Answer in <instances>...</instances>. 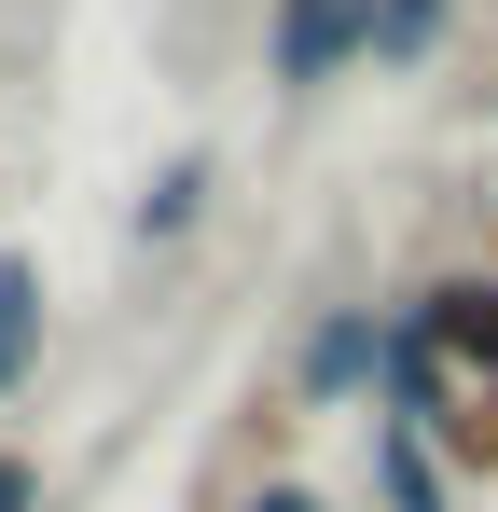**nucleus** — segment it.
<instances>
[{
    "label": "nucleus",
    "instance_id": "nucleus-1",
    "mask_svg": "<svg viewBox=\"0 0 498 512\" xmlns=\"http://www.w3.org/2000/svg\"><path fill=\"white\" fill-rule=\"evenodd\" d=\"M346 42H374V0H291V84H319Z\"/></svg>",
    "mask_w": 498,
    "mask_h": 512
},
{
    "label": "nucleus",
    "instance_id": "nucleus-2",
    "mask_svg": "<svg viewBox=\"0 0 498 512\" xmlns=\"http://www.w3.org/2000/svg\"><path fill=\"white\" fill-rule=\"evenodd\" d=\"M28 333H42V277H28V263H0V388L28 374Z\"/></svg>",
    "mask_w": 498,
    "mask_h": 512
},
{
    "label": "nucleus",
    "instance_id": "nucleus-3",
    "mask_svg": "<svg viewBox=\"0 0 498 512\" xmlns=\"http://www.w3.org/2000/svg\"><path fill=\"white\" fill-rule=\"evenodd\" d=\"M374 471H388V499H402V512H443V485H429V443H415V429H388V443H374Z\"/></svg>",
    "mask_w": 498,
    "mask_h": 512
},
{
    "label": "nucleus",
    "instance_id": "nucleus-4",
    "mask_svg": "<svg viewBox=\"0 0 498 512\" xmlns=\"http://www.w3.org/2000/svg\"><path fill=\"white\" fill-rule=\"evenodd\" d=\"M194 194H208V167H166L153 194H139V236H180V222H194Z\"/></svg>",
    "mask_w": 498,
    "mask_h": 512
},
{
    "label": "nucleus",
    "instance_id": "nucleus-5",
    "mask_svg": "<svg viewBox=\"0 0 498 512\" xmlns=\"http://www.w3.org/2000/svg\"><path fill=\"white\" fill-rule=\"evenodd\" d=\"M360 360H374V319H332V333L305 346V374H319V388H346V374H360Z\"/></svg>",
    "mask_w": 498,
    "mask_h": 512
},
{
    "label": "nucleus",
    "instance_id": "nucleus-6",
    "mask_svg": "<svg viewBox=\"0 0 498 512\" xmlns=\"http://www.w3.org/2000/svg\"><path fill=\"white\" fill-rule=\"evenodd\" d=\"M429 28H443V0H388V14H374V42H388V56H415Z\"/></svg>",
    "mask_w": 498,
    "mask_h": 512
},
{
    "label": "nucleus",
    "instance_id": "nucleus-7",
    "mask_svg": "<svg viewBox=\"0 0 498 512\" xmlns=\"http://www.w3.org/2000/svg\"><path fill=\"white\" fill-rule=\"evenodd\" d=\"M42 499V471H28V457H0V512H28Z\"/></svg>",
    "mask_w": 498,
    "mask_h": 512
},
{
    "label": "nucleus",
    "instance_id": "nucleus-8",
    "mask_svg": "<svg viewBox=\"0 0 498 512\" xmlns=\"http://www.w3.org/2000/svg\"><path fill=\"white\" fill-rule=\"evenodd\" d=\"M249 512H319V499H305V485H263V499H249Z\"/></svg>",
    "mask_w": 498,
    "mask_h": 512
}]
</instances>
